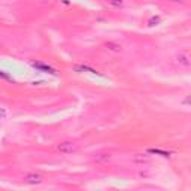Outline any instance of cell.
Returning <instances> with one entry per match:
<instances>
[{
	"instance_id": "4",
	"label": "cell",
	"mask_w": 191,
	"mask_h": 191,
	"mask_svg": "<svg viewBox=\"0 0 191 191\" xmlns=\"http://www.w3.org/2000/svg\"><path fill=\"white\" fill-rule=\"evenodd\" d=\"M108 3H109L111 6H114V8H121V6L124 5L122 0H108Z\"/></svg>"
},
{
	"instance_id": "3",
	"label": "cell",
	"mask_w": 191,
	"mask_h": 191,
	"mask_svg": "<svg viewBox=\"0 0 191 191\" xmlns=\"http://www.w3.org/2000/svg\"><path fill=\"white\" fill-rule=\"evenodd\" d=\"M109 158H111V154L103 152V154H99V155L96 157V161H97V163H102V161H108Z\"/></svg>"
},
{
	"instance_id": "2",
	"label": "cell",
	"mask_w": 191,
	"mask_h": 191,
	"mask_svg": "<svg viewBox=\"0 0 191 191\" xmlns=\"http://www.w3.org/2000/svg\"><path fill=\"white\" fill-rule=\"evenodd\" d=\"M75 143L73 142H63V143H60L58 145V151L61 154H72L75 151Z\"/></svg>"
},
{
	"instance_id": "1",
	"label": "cell",
	"mask_w": 191,
	"mask_h": 191,
	"mask_svg": "<svg viewBox=\"0 0 191 191\" xmlns=\"http://www.w3.org/2000/svg\"><path fill=\"white\" fill-rule=\"evenodd\" d=\"M24 182L26 184H30V185H36L42 182V176L39 173H29L24 176Z\"/></svg>"
},
{
	"instance_id": "6",
	"label": "cell",
	"mask_w": 191,
	"mask_h": 191,
	"mask_svg": "<svg viewBox=\"0 0 191 191\" xmlns=\"http://www.w3.org/2000/svg\"><path fill=\"white\" fill-rule=\"evenodd\" d=\"M173 2H184V0H173Z\"/></svg>"
},
{
	"instance_id": "5",
	"label": "cell",
	"mask_w": 191,
	"mask_h": 191,
	"mask_svg": "<svg viewBox=\"0 0 191 191\" xmlns=\"http://www.w3.org/2000/svg\"><path fill=\"white\" fill-rule=\"evenodd\" d=\"M8 114H9V112H8L6 108H0V118H6Z\"/></svg>"
}]
</instances>
